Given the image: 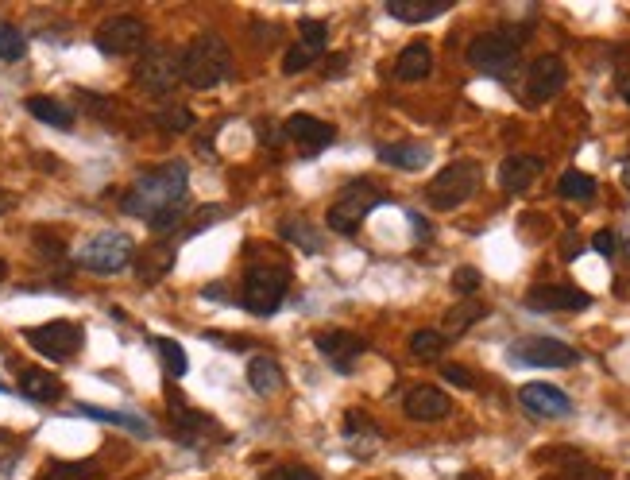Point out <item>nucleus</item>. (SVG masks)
Returning <instances> with one entry per match:
<instances>
[{
	"instance_id": "nucleus-2",
	"label": "nucleus",
	"mask_w": 630,
	"mask_h": 480,
	"mask_svg": "<svg viewBox=\"0 0 630 480\" xmlns=\"http://www.w3.org/2000/svg\"><path fill=\"white\" fill-rule=\"evenodd\" d=\"M178 74L186 86L194 90H213L232 78V51L217 31H201L194 35L182 51H178Z\"/></svg>"
},
{
	"instance_id": "nucleus-28",
	"label": "nucleus",
	"mask_w": 630,
	"mask_h": 480,
	"mask_svg": "<svg viewBox=\"0 0 630 480\" xmlns=\"http://www.w3.org/2000/svg\"><path fill=\"white\" fill-rule=\"evenodd\" d=\"M480 318H487V306H480V302H464V306H453L449 314H445V337H457V333H464L468 326H476Z\"/></svg>"
},
{
	"instance_id": "nucleus-13",
	"label": "nucleus",
	"mask_w": 630,
	"mask_h": 480,
	"mask_svg": "<svg viewBox=\"0 0 630 480\" xmlns=\"http://www.w3.org/2000/svg\"><path fill=\"white\" fill-rule=\"evenodd\" d=\"M314 345H317V353L329 360L341 376H348V372L356 368V360L368 353V341L352 330H321L314 337Z\"/></svg>"
},
{
	"instance_id": "nucleus-23",
	"label": "nucleus",
	"mask_w": 630,
	"mask_h": 480,
	"mask_svg": "<svg viewBox=\"0 0 630 480\" xmlns=\"http://www.w3.org/2000/svg\"><path fill=\"white\" fill-rule=\"evenodd\" d=\"M248 384H252L256 395H275V391H283L287 376H283L275 357H252L248 360Z\"/></svg>"
},
{
	"instance_id": "nucleus-45",
	"label": "nucleus",
	"mask_w": 630,
	"mask_h": 480,
	"mask_svg": "<svg viewBox=\"0 0 630 480\" xmlns=\"http://www.w3.org/2000/svg\"><path fill=\"white\" fill-rule=\"evenodd\" d=\"M225 213H229L225 206H201V210H198V221H194V225L186 229V237H194V233H198L201 225H213V221H221Z\"/></svg>"
},
{
	"instance_id": "nucleus-40",
	"label": "nucleus",
	"mask_w": 630,
	"mask_h": 480,
	"mask_svg": "<svg viewBox=\"0 0 630 480\" xmlns=\"http://www.w3.org/2000/svg\"><path fill=\"white\" fill-rule=\"evenodd\" d=\"M453 291H457V295H476V291H480V271L457 268L453 271Z\"/></svg>"
},
{
	"instance_id": "nucleus-39",
	"label": "nucleus",
	"mask_w": 630,
	"mask_h": 480,
	"mask_svg": "<svg viewBox=\"0 0 630 480\" xmlns=\"http://www.w3.org/2000/svg\"><path fill=\"white\" fill-rule=\"evenodd\" d=\"M263 480H321V477H317L310 465H275V469H267Z\"/></svg>"
},
{
	"instance_id": "nucleus-42",
	"label": "nucleus",
	"mask_w": 630,
	"mask_h": 480,
	"mask_svg": "<svg viewBox=\"0 0 630 480\" xmlns=\"http://www.w3.org/2000/svg\"><path fill=\"white\" fill-rule=\"evenodd\" d=\"M565 480H607V473H600L596 465H588V461H569L565 465Z\"/></svg>"
},
{
	"instance_id": "nucleus-20",
	"label": "nucleus",
	"mask_w": 630,
	"mask_h": 480,
	"mask_svg": "<svg viewBox=\"0 0 630 480\" xmlns=\"http://www.w3.org/2000/svg\"><path fill=\"white\" fill-rule=\"evenodd\" d=\"M433 74V47L430 43H410L395 59V78L399 82H426Z\"/></svg>"
},
{
	"instance_id": "nucleus-25",
	"label": "nucleus",
	"mask_w": 630,
	"mask_h": 480,
	"mask_svg": "<svg viewBox=\"0 0 630 480\" xmlns=\"http://www.w3.org/2000/svg\"><path fill=\"white\" fill-rule=\"evenodd\" d=\"M279 237L290 240V244H298V248L310 252V256H317V252L325 248V244H321V233L310 229L306 217H283V221H279Z\"/></svg>"
},
{
	"instance_id": "nucleus-21",
	"label": "nucleus",
	"mask_w": 630,
	"mask_h": 480,
	"mask_svg": "<svg viewBox=\"0 0 630 480\" xmlns=\"http://www.w3.org/2000/svg\"><path fill=\"white\" fill-rule=\"evenodd\" d=\"M20 395L31 403H55L62 395V380L43 368H20Z\"/></svg>"
},
{
	"instance_id": "nucleus-53",
	"label": "nucleus",
	"mask_w": 630,
	"mask_h": 480,
	"mask_svg": "<svg viewBox=\"0 0 630 480\" xmlns=\"http://www.w3.org/2000/svg\"><path fill=\"white\" fill-rule=\"evenodd\" d=\"M627 260H630V240H627Z\"/></svg>"
},
{
	"instance_id": "nucleus-27",
	"label": "nucleus",
	"mask_w": 630,
	"mask_h": 480,
	"mask_svg": "<svg viewBox=\"0 0 630 480\" xmlns=\"http://www.w3.org/2000/svg\"><path fill=\"white\" fill-rule=\"evenodd\" d=\"M174 264V248L171 244H151L144 248V256H140V279L144 283H155V279H163V271Z\"/></svg>"
},
{
	"instance_id": "nucleus-22",
	"label": "nucleus",
	"mask_w": 630,
	"mask_h": 480,
	"mask_svg": "<svg viewBox=\"0 0 630 480\" xmlns=\"http://www.w3.org/2000/svg\"><path fill=\"white\" fill-rule=\"evenodd\" d=\"M379 159L387 167H399V171H422L430 163V148L426 144H414V140H402V144H383Z\"/></svg>"
},
{
	"instance_id": "nucleus-41",
	"label": "nucleus",
	"mask_w": 630,
	"mask_h": 480,
	"mask_svg": "<svg viewBox=\"0 0 630 480\" xmlns=\"http://www.w3.org/2000/svg\"><path fill=\"white\" fill-rule=\"evenodd\" d=\"M344 434H348V438H360V434H379V430H375V422L368 419V415L348 411V415H344Z\"/></svg>"
},
{
	"instance_id": "nucleus-50",
	"label": "nucleus",
	"mask_w": 630,
	"mask_h": 480,
	"mask_svg": "<svg viewBox=\"0 0 630 480\" xmlns=\"http://www.w3.org/2000/svg\"><path fill=\"white\" fill-rule=\"evenodd\" d=\"M623 186L630 190V155H627V163H623Z\"/></svg>"
},
{
	"instance_id": "nucleus-6",
	"label": "nucleus",
	"mask_w": 630,
	"mask_h": 480,
	"mask_svg": "<svg viewBox=\"0 0 630 480\" xmlns=\"http://www.w3.org/2000/svg\"><path fill=\"white\" fill-rule=\"evenodd\" d=\"M480 179H484L480 163H472V159H457V163H449L445 171H437V175H433V182L426 186V202L441 213L457 210V206H464V202L476 194Z\"/></svg>"
},
{
	"instance_id": "nucleus-46",
	"label": "nucleus",
	"mask_w": 630,
	"mask_h": 480,
	"mask_svg": "<svg viewBox=\"0 0 630 480\" xmlns=\"http://www.w3.org/2000/svg\"><path fill=\"white\" fill-rule=\"evenodd\" d=\"M592 248H596L600 256H615V248H619V237H615L611 229H600V233L592 237Z\"/></svg>"
},
{
	"instance_id": "nucleus-17",
	"label": "nucleus",
	"mask_w": 630,
	"mask_h": 480,
	"mask_svg": "<svg viewBox=\"0 0 630 480\" xmlns=\"http://www.w3.org/2000/svg\"><path fill=\"white\" fill-rule=\"evenodd\" d=\"M402 411H406V419L414 422H441L453 411V399L441 388H433V384H418V388H410L402 395Z\"/></svg>"
},
{
	"instance_id": "nucleus-34",
	"label": "nucleus",
	"mask_w": 630,
	"mask_h": 480,
	"mask_svg": "<svg viewBox=\"0 0 630 480\" xmlns=\"http://www.w3.org/2000/svg\"><path fill=\"white\" fill-rule=\"evenodd\" d=\"M24 51H28V35L20 28H12V24H0V59L16 62L24 59Z\"/></svg>"
},
{
	"instance_id": "nucleus-9",
	"label": "nucleus",
	"mask_w": 630,
	"mask_h": 480,
	"mask_svg": "<svg viewBox=\"0 0 630 480\" xmlns=\"http://www.w3.org/2000/svg\"><path fill=\"white\" fill-rule=\"evenodd\" d=\"M82 326H74V322H47V326H31L24 330V341H28L31 349L39 353V357L47 360H70L78 357V349H82Z\"/></svg>"
},
{
	"instance_id": "nucleus-18",
	"label": "nucleus",
	"mask_w": 630,
	"mask_h": 480,
	"mask_svg": "<svg viewBox=\"0 0 630 480\" xmlns=\"http://www.w3.org/2000/svg\"><path fill=\"white\" fill-rule=\"evenodd\" d=\"M283 132H287V140L302 144L306 151H321V148H329V144L337 140V128H333V124H325V120L310 117V113H294V117H287Z\"/></svg>"
},
{
	"instance_id": "nucleus-24",
	"label": "nucleus",
	"mask_w": 630,
	"mask_h": 480,
	"mask_svg": "<svg viewBox=\"0 0 630 480\" xmlns=\"http://www.w3.org/2000/svg\"><path fill=\"white\" fill-rule=\"evenodd\" d=\"M441 12H449V0H437V4H422V0H387V16L402 20V24H426L437 20Z\"/></svg>"
},
{
	"instance_id": "nucleus-10",
	"label": "nucleus",
	"mask_w": 630,
	"mask_h": 480,
	"mask_svg": "<svg viewBox=\"0 0 630 480\" xmlns=\"http://www.w3.org/2000/svg\"><path fill=\"white\" fill-rule=\"evenodd\" d=\"M93 43H97V51L101 55H136V51H144L147 43V24L140 16H113V20H105L101 28L93 31Z\"/></svg>"
},
{
	"instance_id": "nucleus-29",
	"label": "nucleus",
	"mask_w": 630,
	"mask_h": 480,
	"mask_svg": "<svg viewBox=\"0 0 630 480\" xmlns=\"http://www.w3.org/2000/svg\"><path fill=\"white\" fill-rule=\"evenodd\" d=\"M557 194L569 198V202H588V198H596V179L584 175V171H565L561 182H557Z\"/></svg>"
},
{
	"instance_id": "nucleus-19",
	"label": "nucleus",
	"mask_w": 630,
	"mask_h": 480,
	"mask_svg": "<svg viewBox=\"0 0 630 480\" xmlns=\"http://www.w3.org/2000/svg\"><path fill=\"white\" fill-rule=\"evenodd\" d=\"M545 171V159L542 155H507L503 159V167H499V186L507 190V194H522V190H530L538 175Z\"/></svg>"
},
{
	"instance_id": "nucleus-49",
	"label": "nucleus",
	"mask_w": 630,
	"mask_h": 480,
	"mask_svg": "<svg viewBox=\"0 0 630 480\" xmlns=\"http://www.w3.org/2000/svg\"><path fill=\"white\" fill-rule=\"evenodd\" d=\"M8 210H12V198H8L4 190H0V213H8Z\"/></svg>"
},
{
	"instance_id": "nucleus-32",
	"label": "nucleus",
	"mask_w": 630,
	"mask_h": 480,
	"mask_svg": "<svg viewBox=\"0 0 630 480\" xmlns=\"http://www.w3.org/2000/svg\"><path fill=\"white\" fill-rule=\"evenodd\" d=\"M155 349H159V357L167 364V372H171L174 380H182L186 376V368H190V360H186V349L171 341V337H155Z\"/></svg>"
},
{
	"instance_id": "nucleus-43",
	"label": "nucleus",
	"mask_w": 630,
	"mask_h": 480,
	"mask_svg": "<svg viewBox=\"0 0 630 480\" xmlns=\"http://www.w3.org/2000/svg\"><path fill=\"white\" fill-rule=\"evenodd\" d=\"M449 384H457V388H464V391H472L476 388V376L464 368V364H445V372H441Z\"/></svg>"
},
{
	"instance_id": "nucleus-15",
	"label": "nucleus",
	"mask_w": 630,
	"mask_h": 480,
	"mask_svg": "<svg viewBox=\"0 0 630 480\" xmlns=\"http://www.w3.org/2000/svg\"><path fill=\"white\" fill-rule=\"evenodd\" d=\"M171 438H178L182 446L205 450V446L217 438V426H213V419H205L201 411H194V407L171 403Z\"/></svg>"
},
{
	"instance_id": "nucleus-26",
	"label": "nucleus",
	"mask_w": 630,
	"mask_h": 480,
	"mask_svg": "<svg viewBox=\"0 0 630 480\" xmlns=\"http://www.w3.org/2000/svg\"><path fill=\"white\" fill-rule=\"evenodd\" d=\"M28 113L35 120H43V124H51V128H74V113H70V105H62L55 97H31L28 101Z\"/></svg>"
},
{
	"instance_id": "nucleus-51",
	"label": "nucleus",
	"mask_w": 630,
	"mask_h": 480,
	"mask_svg": "<svg viewBox=\"0 0 630 480\" xmlns=\"http://www.w3.org/2000/svg\"><path fill=\"white\" fill-rule=\"evenodd\" d=\"M4 275H8V264H4V260H0V283H4Z\"/></svg>"
},
{
	"instance_id": "nucleus-48",
	"label": "nucleus",
	"mask_w": 630,
	"mask_h": 480,
	"mask_svg": "<svg viewBox=\"0 0 630 480\" xmlns=\"http://www.w3.org/2000/svg\"><path fill=\"white\" fill-rule=\"evenodd\" d=\"M205 299H225V283H213V287H205Z\"/></svg>"
},
{
	"instance_id": "nucleus-38",
	"label": "nucleus",
	"mask_w": 630,
	"mask_h": 480,
	"mask_svg": "<svg viewBox=\"0 0 630 480\" xmlns=\"http://www.w3.org/2000/svg\"><path fill=\"white\" fill-rule=\"evenodd\" d=\"M317 62L314 51H306V47H290L287 59H283V74H302V70H310Z\"/></svg>"
},
{
	"instance_id": "nucleus-36",
	"label": "nucleus",
	"mask_w": 630,
	"mask_h": 480,
	"mask_svg": "<svg viewBox=\"0 0 630 480\" xmlns=\"http://www.w3.org/2000/svg\"><path fill=\"white\" fill-rule=\"evenodd\" d=\"M82 415H89V419H101V422H113V426H128V430H136V434H144L147 438V426L144 419H132V415H116V411H97V407H82Z\"/></svg>"
},
{
	"instance_id": "nucleus-3",
	"label": "nucleus",
	"mask_w": 630,
	"mask_h": 480,
	"mask_svg": "<svg viewBox=\"0 0 630 480\" xmlns=\"http://www.w3.org/2000/svg\"><path fill=\"white\" fill-rule=\"evenodd\" d=\"M290 291V271L283 260H259L244 271V287H240V302L248 314L271 318Z\"/></svg>"
},
{
	"instance_id": "nucleus-7",
	"label": "nucleus",
	"mask_w": 630,
	"mask_h": 480,
	"mask_svg": "<svg viewBox=\"0 0 630 480\" xmlns=\"http://www.w3.org/2000/svg\"><path fill=\"white\" fill-rule=\"evenodd\" d=\"M74 260L82 264L86 271H101V275H113V271H124L132 260H136V244L128 233H116V229H105L97 237H89Z\"/></svg>"
},
{
	"instance_id": "nucleus-44",
	"label": "nucleus",
	"mask_w": 630,
	"mask_h": 480,
	"mask_svg": "<svg viewBox=\"0 0 630 480\" xmlns=\"http://www.w3.org/2000/svg\"><path fill=\"white\" fill-rule=\"evenodd\" d=\"M35 248H39V256H47V260H62V256H66L62 240L47 237V233H35Z\"/></svg>"
},
{
	"instance_id": "nucleus-5",
	"label": "nucleus",
	"mask_w": 630,
	"mask_h": 480,
	"mask_svg": "<svg viewBox=\"0 0 630 480\" xmlns=\"http://www.w3.org/2000/svg\"><path fill=\"white\" fill-rule=\"evenodd\" d=\"M468 62L487 78H511L522 62V31H487L468 43Z\"/></svg>"
},
{
	"instance_id": "nucleus-31",
	"label": "nucleus",
	"mask_w": 630,
	"mask_h": 480,
	"mask_svg": "<svg viewBox=\"0 0 630 480\" xmlns=\"http://www.w3.org/2000/svg\"><path fill=\"white\" fill-rule=\"evenodd\" d=\"M155 124H159L163 132H178V136H182V132H190V128L198 124V117H194L186 105H163V109L155 113Z\"/></svg>"
},
{
	"instance_id": "nucleus-35",
	"label": "nucleus",
	"mask_w": 630,
	"mask_h": 480,
	"mask_svg": "<svg viewBox=\"0 0 630 480\" xmlns=\"http://www.w3.org/2000/svg\"><path fill=\"white\" fill-rule=\"evenodd\" d=\"M89 477H93L89 461H55L39 480H89Z\"/></svg>"
},
{
	"instance_id": "nucleus-47",
	"label": "nucleus",
	"mask_w": 630,
	"mask_h": 480,
	"mask_svg": "<svg viewBox=\"0 0 630 480\" xmlns=\"http://www.w3.org/2000/svg\"><path fill=\"white\" fill-rule=\"evenodd\" d=\"M348 70V55H329V66H325V78H337Z\"/></svg>"
},
{
	"instance_id": "nucleus-16",
	"label": "nucleus",
	"mask_w": 630,
	"mask_h": 480,
	"mask_svg": "<svg viewBox=\"0 0 630 480\" xmlns=\"http://www.w3.org/2000/svg\"><path fill=\"white\" fill-rule=\"evenodd\" d=\"M518 403L538 419H569L573 415V399L553 384H522Z\"/></svg>"
},
{
	"instance_id": "nucleus-37",
	"label": "nucleus",
	"mask_w": 630,
	"mask_h": 480,
	"mask_svg": "<svg viewBox=\"0 0 630 480\" xmlns=\"http://www.w3.org/2000/svg\"><path fill=\"white\" fill-rule=\"evenodd\" d=\"M20 453H24V438H12L8 430H0V473H12Z\"/></svg>"
},
{
	"instance_id": "nucleus-12",
	"label": "nucleus",
	"mask_w": 630,
	"mask_h": 480,
	"mask_svg": "<svg viewBox=\"0 0 630 480\" xmlns=\"http://www.w3.org/2000/svg\"><path fill=\"white\" fill-rule=\"evenodd\" d=\"M526 306L534 314H573V310H588L592 295L580 287H569V283H538L526 295Z\"/></svg>"
},
{
	"instance_id": "nucleus-30",
	"label": "nucleus",
	"mask_w": 630,
	"mask_h": 480,
	"mask_svg": "<svg viewBox=\"0 0 630 480\" xmlns=\"http://www.w3.org/2000/svg\"><path fill=\"white\" fill-rule=\"evenodd\" d=\"M445 345H449V337L441 330H418L410 333V353L418 360H437L445 353Z\"/></svg>"
},
{
	"instance_id": "nucleus-33",
	"label": "nucleus",
	"mask_w": 630,
	"mask_h": 480,
	"mask_svg": "<svg viewBox=\"0 0 630 480\" xmlns=\"http://www.w3.org/2000/svg\"><path fill=\"white\" fill-rule=\"evenodd\" d=\"M325 43H329V28H325L321 20H298V47H306V51H314L317 59H321V51H325Z\"/></svg>"
},
{
	"instance_id": "nucleus-4",
	"label": "nucleus",
	"mask_w": 630,
	"mask_h": 480,
	"mask_svg": "<svg viewBox=\"0 0 630 480\" xmlns=\"http://www.w3.org/2000/svg\"><path fill=\"white\" fill-rule=\"evenodd\" d=\"M383 202H387V194H383L372 179H352L348 186H341V194L329 202L325 225H329L333 233H341V237H352V233L364 225V217H368L375 206H383Z\"/></svg>"
},
{
	"instance_id": "nucleus-14",
	"label": "nucleus",
	"mask_w": 630,
	"mask_h": 480,
	"mask_svg": "<svg viewBox=\"0 0 630 480\" xmlns=\"http://www.w3.org/2000/svg\"><path fill=\"white\" fill-rule=\"evenodd\" d=\"M511 357L518 364H530V368H569V364H576V349L557 337H526L511 349Z\"/></svg>"
},
{
	"instance_id": "nucleus-52",
	"label": "nucleus",
	"mask_w": 630,
	"mask_h": 480,
	"mask_svg": "<svg viewBox=\"0 0 630 480\" xmlns=\"http://www.w3.org/2000/svg\"><path fill=\"white\" fill-rule=\"evenodd\" d=\"M623 97H627V105H630V82H623Z\"/></svg>"
},
{
	"instance_id": "nucleus-1",
	"label": "nucleus",
	"mask_w": 630,
	"mask_h": 480,
	"mask_svg": "<svg viewBox=\"0 0 630 480\" xmlns=\"http://www.w3.org/2000/svg\"><path fill=\"white\" fill-rule=\"evenodd\" d=\"M186 190H190L186 163H163V167L147 171V175H140V179L128 186L120 210L128 213V217L151 221V217H159V213L167 210H182L186 206Z\"/></svg>"
},
{
	"instance_id": "nucleus-11",
	"label": "nucleus",
	"mask_w": 630,
	"mask_h": 480,
	"mask_svg": "<svg viewBox=\"0 0 630 480\" xmlns=\"http://www.w3.org/2000/svg\"><path fill=\"white\" fill-rule=\"evenodd\" d=\"M565 82H569V70H565V62L557 59V55H542V59H534L530 62V70H526L522 105L538 109V105H545V101H553L557 93L565 90Z\"/></svg>"
},
{
	"instance_id": "nucleus-8",
	"label": "nucleus",
	"mask_w": 630,
	"mask_h": 480,
	"mask_svg": "<svg viewBox=\"0 0 630 480\" xmlns=\"http://www.w3.org/2000/svg\"><path fill=\"white\" fill-rule=\"evenodd\" d=\"M132 78H136V86L147 97H167L182 82V74H178V51H174L171 43H151V47H144Z\"/></svg>"
}]
</instances>
